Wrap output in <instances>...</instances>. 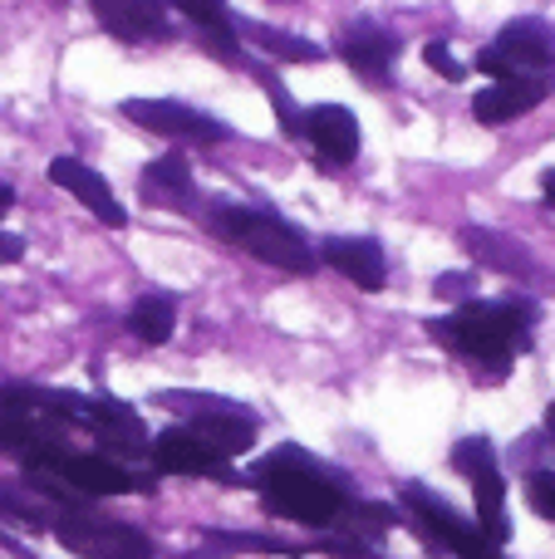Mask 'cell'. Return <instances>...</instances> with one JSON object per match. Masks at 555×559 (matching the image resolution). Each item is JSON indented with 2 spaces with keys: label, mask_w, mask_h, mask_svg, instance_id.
Listing matches in <instances>:
<instances>
[{
  "label": "cell",
  "mask_w": 555,
  "mask_h": 559,
  "mask_svg": "<svg viewBox=\"0 0 555 559\" xmlns=\"http://www.w3.org/2000/svg\"><path fill=\"white\" fill-rule=\"evenodd\" d=\"M251 481L261 486V501L271 515H285V521L300 525H334L350 511V496L344 486L324 472L315 456H305L300 447H281L265 462H256Z\"/></svg>",
  "instance_id": "1"
},
{
  "label": "cell",
  "mask_w": 555,
  "mask_h": 559,
  "mask_svg": "<svg viewBox=\"0 0 555 559\" xmlns=\"http://www.w3.org/2000/svg\"><path fill=\"white\" fill-rule=\"evenodd\" d=\"M403 501H409V511L418 515V521L428 525V531L438 535V540L448 545L458 559H507V555H501V545H492L487 535L477 531V521H462V515L452 511L442 496L423 491V486H403Z\"/></svg>",
  "instance_id": "9"
},
{
  "label": "cell",
  "mask_w": 555,
  "mask_h": 559,
  "mask_svg": "<svg viewBox=\"0 0 555 559\" xmlns=\"http://www.w3.org/2000/svg\"><path fill=\"white\" fill-rule=\"evenodd\" d=\"M55 540L79 559H153V540L123 521H104L88 511H64L55 521Z\"/></svg>",
  "instance_id": "7"
},
{
  "label": "cell",
  "mask_w": 555,
  "mask_h": 559,
  "mask_svg": "<svg viewBox=\"0 0 555 559\" xmlns=\"http://www.w3.org/2000/svg\"><path fill=\"white\" fill-rule=\"evenodd\" d=\"M128 329H133L143 344H167L177 329V299L173 295H138L133 309H128Z\"/></svg>",
  "instance_id": "23"
},
{
  "label": "cell",
  "mask_w": 555,
  "mask_h": 559,
  "mask_svg": "<svg viewBox=\"0 0 555 559\" xmlns=\"http://www.w3.org/2000/svg\"><path fill=\"white\" fill-rule=\"evenodd\" d=\"M94 20L108 29V35L128 39V45H157V39H173L167 0H94Z\"/></svg>",
  "instance_id": "13"
},
{
  "label": "cell",
  "mask_w": 555,
  "mask_h": 559,
  "mask_svg": "<svg viewBox=\"0 0 555 559\" xmlns=\"http://www.w3.org/2000/svg\"><path fill=\"white\" fill-rule=\"evenodd\" d=\"M320 261L359 289H383V280H389V255L374 236H330L320 246Z\"/></svg>",
  "instance_id": "15"
},
{
  "label": "cell",
  "mask_w": 555,
  "mask_h": 559,
  "mask_svg": "<svg viewBox=\"0 0 555 559\" xmlns=\"http://www.w3.org/2000/svg\"><path fill=\"white\" fill-rule=\"evenodd\" d=\"M477 69L492 79H541L555 69V29L546 20H511L497 45L477 49Z\"/></svg>",
  "instance_id": "4"
},
{
  "label": "cell",
  "mask_w": 555,
  "mask_h": 559,
  "mask_svg": "<svg viewBox=\"0 0 555 559\" xmlns=\"http://www.w3.org/2000/svg\"><path fill=\"white\" fill-rule=\"evenodd\" d=\"M0 515L15 525H29V531H55V521L64 511H59L55 501H49L39 486L29 481H0Z\"/></svg>",
  "instance_id": "22"
},
{
  "label": "cell",
  "mask_w": 555,
  "mask_h": 559,
  "mask_svg": "<svg viewBox=\"0 0 555 559\" xmlns=\"http://www.w3.org/2000/svg\"><path fill=\"white\" fill-rule=\"evenodd\" d=\"M153 462L173 476H216V481H236L232 476V456H222L212 442L192 432V427H167L157 442H147Z\"/></svg>",
  "instance_id": "12"
},
{
  "label": "cell",
  "mask_w": 555,
  "mask_h": 559,
  "mask_svg": "<svg viewBox=\"0 0 555 559\" xmlns=\"http://www.w3.org/2000/svg\"><path fill=\"white\" fill-rule=\"evenodd\" d=\"M173 10H182L187 20L197 25V35H202V45L212 49V55H222L226 64H236V20L222 10V0H167Z\"/></svg>",
  "instance_id": "21"
},
{
  "label": "cell",
  "mask_w": 555,
  "mask_h": 559,
  "mask_svg": "<svg viewBox=\"0 0 555 559\" xmlns=\"http://www.w3.org/2000/svg\"><path fill=\"white\" fill-rule=\"evenodd\" d=\"M541 197H546V206H555V167L541 177Z\"/></svg>",
  "instance_id": "30"
},
{
  "label": "cell",
  "mask_w": 555,
  "mask_h": 559,
  "mask_svg": "<svg viewBox=\"0 0 555 559\" xmlns=\"http://www.w3.org/2000/svg\"><path fill=\"white\" fill-rule=\"evenodd\" d=\"M340 59L364 84H389L393 59H399V35L379 20H350L340 29Z\"/></svg>",
  "instance_id": "11"
},
{
  "label": "cell",
  "mask_w": 555,
  "mask_h": 559,
  "mask_svg": "<svg viewBox=\"0 0 555 559\" xmlns=\"http://www.w3.org/2000/svg\"><path fill=\"white\" fill-rule=\"evenodd\" d=\"M10 206H15V192H10V187H5V182H0V216H5V212H10Z\"/></svg>",
  "instance_id": "31"
},
{
  "label": "cell",
  "mask_w": 555,
  "mask_h": 559,
  "mask_svg": "<svg viewBox=\"0 0 555 559\" xmlns=\"http://www.w3.org/2000/svg\"><path fill=\"white\" fill-rule=\"evenodd\" d=\"M143 197L153 206H173V212H192L197 202V187H192V173H187V163L177 153L157 157V163L143 167Z\"/></svg>",
  "instance_id": "20"
},
{
  "label": "cell",
  "mask_w": 555,
  "mask_h": 559,
  "mask_svg": "<svg viewBox=\"0 0 555 559\" xmlns=\"http://www.w3.org/2000/svg\"><path fill=\"white\" fill-rule=\"evenodd\" d=\"M206 226H212L222 241L251 251L256 261L275 265V271L310 275L315 265H320V255L310 251V241H305L291 222H281V216H271V212H256V206L222 202V206H212V212H206Z\"/></svg>",
  "instance_id": "3"
},
{
  "label": "cell",
  "mask_w": 555,
  "mask_h": 559,
  "mask_svg": "<svg viewBox=\"0 0 555 559\" xmlns=\"http://www.w3.org/2000/svg\"><path fill=\"white\" fill-rule=\"evenodd\" d=\"M236 35L251 39V45H261L265 55H275V59H291V64H310V59H320V45H315V39L285 35V29L261 25V20H236Z\"/></svg>",
  "instance_id": "24"
},
{
  "label": "cell",
  "mask_w": 555,
  "mask_h": 559,
  "mask_svg": "<svg viewBox=\"0 0 555 559\" xmlns=\"http://www.w3.org/2000/svg\"><path fill=\"white\" fill-rule=\"evenodd\" d=\"M157 403L187 413V427H192L202 442H212L222 456H241L246 447L256 442V427H261L251 407L226 403V397H212V393H163Z\"/></svg>",
  "instance_id": "5"
},
{
  "label": "cell",
  "mask_w": 555,
  "mask_h": 559,
  "mask_svg": "<svg viewBox=\"0 0 555 559\" xmlns=\"http://www.w3.org/2000/svg\"><path fill=\"white\" fill-rule=\"evenodd\" d=\"M546 432H551V437H555V403H551V407H546Z\"/></svg>",
  "instance_id": "32"
},
{
  "label": "cell",
  "mask_w": 555,
  "mask_h": 559,
  "mask_svg": "<svg viewBox=\"0 0 555 559\" xmlns=\"http://www.w3.org/2000/svg\"><path fill=\"white\" fill-rule=\"evenodd\" d=\"M84 427H94L104 437L108 452H128V456L147 452V432L138 423V413L114 403V397H84Z\"/></svg>",
  "instance_id": "18"
},
{
  "label": "cell",
  "mask_w": 555,
  "mask_h": 559,
  "mask_svg": "<svg viewBox=\"0 0 555 559\" xmlns=\"http://www.w3.org/2000/svg\"><path fill=\"white\" fill-rule=\"evenodd\" d=\"M452 466L472 481V501H477V531L492 545L511 540V521H507V481L497 472V452H492L487 437H462L452 447Z\"/></svg>",
  "instance_id": "6"
},
{
  "label": "cell",
  "mask_w": 555,
  "mask_h": 559,
  "mask_svg": "<svg viewBox=\"0 0 555 559\" xmlns=\"http://www.w3.org/2000/svg\"><path fill=\"white\" fill-rule=\"evenodd\" d=\"M49 182L64 187V192L74 197V202H84L104 226H128V212L118 206L114 187H108L104 177L94 173V167L79 163V157H55V163H49Z\"/></svg>",
  "instance_id": "16"
},
{
  "label": "cell",
  "mask_w": 555,
  "mask_h": 559,
  "mask_svg": "<svg viewBox=\"0 0 555 559\" xmlns=\"http://www.w3.org/2000/svg\"><path fill=\"white\" fill-rule=\"evenodd\" d=\"M462 246H468V255L477 265H492V271H501V275H517V280L536 275V261H531V251L521 241H511V236H501V231L468 226V231H462Z\"/></svg>",
  "instance_id": "19"
},
{
  "label": "cell",
  "mask_w": 555,
  "mask_h": 559,
  "mask_svg": "<svg viewBox=\"0 0 555 559\" xmlns=\"http://www.w3.org/2000/svg\"><path fill=\"white\" fill-rule=\"evenodd\" d=\"M305 143L320 153V163L330 167H350L359 157V118L344 104H320L305 114Z\"/></svg>",
  "instance_id": "14"
},
{
  "label": "cell",
  "mask_w": 555,
  "mask_h": 559,
  "mask_svg": "<svg viewBox=\"0 0 555 559\" xmlns=\"http://www.w3.org/2000/svg\"><path fill=\"white\" fill-rule=\"evenodd\" d=\"M256 79H261V84H265V94H271V108H275V118H281V123H285V133H291V138H300V133H305V114H300V108H295L291 88H285V84H275V74H271V69H256Z\"/></svg>",
  "instance_id": "25"
},
{
  "label": "cell",
  "mask_w": 555,
  "mask_h": 559,
  "mask_svg": "<svg viewBox=\"0 0 555 559\" xmlns=\"http://www.w3.org/2000/svg\"><path fill=\"white\" fill-rule=\"evenodd\" d=\"M423 59H428V69H438V74L448 79V84H462V79H468V69H462L458 59H452V49L442 45V39H433V45L423 49Z\"/></svg>",
  "instance_id": "27"
},
{
  "label": "cell",
  "mask_w": 555,
  "mask_h": 559,
  "mask_svg": "<svg viewBox=\"0 0 555 559\" xmlns=\"http://www.w3.org/2000/svg\"><path fill=\"white\" fill-rule=\"evenodd\" d=\"M25 472H55L59 481L69 486L74 496H123V491H147V481H138L128 466L108 462V456H79V452H55L45 456L39 466H25Z\"/></svg>",
  "instance_id": "10"
},
{
  "label": "cell",
  "mask_w": 555,
  "mask_h": 559,
  "mask_svg": "<svg viewBox=\"0 0 555 559\" xmlns=\"http://www.w3.org/2000/svg\"><path fill=\"white\" fill-rule=\"evenodd\" d=\"M527 501L536 515L555 521V472H531L527 476Z\"/></svg>",
  "instance_id": "26"
},
{
  "label": "cell",
  "mask_w": 555,
  "mask_h": 559,
  "mask_svg": "<svg viewBox=\"0 0 555 559\" xmlns=\"http://www.w3.org/2000/svg\"><path fill=\"white\" fill-rule=\"evenodd\" d=\"M433 289H438L442 299H462V305H468V295L477 289V280L462 275V271H452V275H438V280H433Z\"/></svg>",
  "instance_id": "28"
},
{
  "label": "cell",
  "mask_w": 555,
  "mask_h": 559,
  "mask_svg": "<svg viewBox=\"0 0 555 559\" xmlns=\"http://www.w3.org/2000/svg\"><path fill=\"white\" fill-rule=\"evenodd\" d=\"M20 255H25V241H20V236H10V231H0V265H15Z\"/></svg>",
  "instance_id": "29"
},
{
  "label": "cell",
  "mask_w": 555,
  "mask_h": 559,
  "mask_svg": "<svg viewBox=\"0 0 555 559\" xmlns=\"http://www.w3.org/2000/svg\"><path fill=\"white\" fill-rule=\"evenodd\" d=\"M428 334L438 338V344H448L452 354H462L468 364L501 378L511 358L531 344V305H517V299H501V305L468 299L458 314L433 319Z\"/></svg>",
  "instance_id": "2"
},
{
  "label": "cell",
  "mask_w": 555,
  "mask_h": 559,
  "mask_svg": "<svg viewBox=\"0 0 555 559\" xmlns=\"http://www.w3.org/2000/svg\"><path fill=\"white\" fill-rule=\"evenodd\" d=\"M118 114H123L128 123L147 128V133L177 138V143H226V138H232V128H226L222 118L202 114V108H192V104H177V98H123Z\"/></svg>",
  "instance_id": "8"
},
{
  "label": "cell",
  "mask_w": 555,
  "mask_h": 559,
  "mask_svg": "<svg viewBox=\"0 0 555 559\" xmlns=\"http://www.w3.org/2000/svg\"><path fill=\"white\" fill-rule=\"evenodd\" d=\"M541 98H546V79H497V84H487L472 98V114H477V123L497 128V123L531 114V108H541Z\"/></svg>",
  "instance_id": "17"
}]
</instances>
